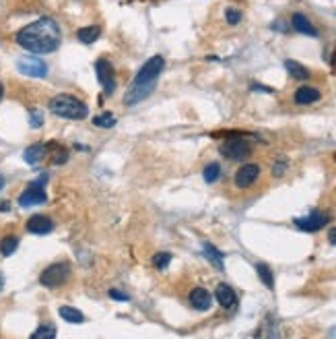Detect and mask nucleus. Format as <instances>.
<instances>
[{"label": "nucleus", "mask_w": 336, "mask_h": 339, "mask_svg": "<svg viewBox=\"0 0 336 339\" xmlns=\"http://www.w3.org/2000/svg\"><path fill=\"white\" fill-rule=\"evenodd\" d=\"M153 91H155V83H149V85H132V87L126 91V95H124V104L132 108V106L140 104L142 100H147Z\"/></svg>", "instance_id": "nucleus-11"}, {"label": "nucleus", "mask_w": 336, "mask_h": 339, "mask_svg": "<svg viewBox=\"0 0 336 339\" xmlns=\"http://www.w3.org/2000/svg\"><path fill=\"white\" fill-rule=\"evenodd\" d=\"M328 221H330V217H328L326 213L314 211V213H309L307 217H297V219H295V225H297L299 230H303V232H318V230H322Z\"/></svg>", "instance_id": "nucleus-9"}, {"label": "nucleus", "mask_w": 336, "mask_h": 339, "mask_svg": "<svg viewBox=\"0 0 336 339\" xmlns=\"http://www.w3.org/2000/svg\"><path fill=\"white\" fill-rule=\"evenodd\" d=\"M70 277V265L68 263H54L47 269H43V273L39 275V283L43 287H60L62 283H66V279Z\"/></svg>", "instance_id": "nucleus-4"}, {"label": "nucleus", "mask_w": 336, "mask_h": 339, "mask_svg": "<svg viewBox=\"0 0 336 339\" xmlns=\"http://www.w3.org/2000/svg\"><path fill=\"white\" fill-rule=\"evenodd\" d=\"M334 160H336V155H334Z\"/></svg>", "instance_id": "nucleus-39"}, {"label": "nucleus", "mask_w": 336, "mask_h": 339, "mask_svg": "<svg viewBox=\"0 0 336 339\" xmlns=\"http://www.w3.org/2000/svg\"><path fill=\"white\" fill-rule=\"evenodd\" d=\"M225 19H227V23H229V25H237V23L242 21V13H239V11H235V9H227Z\"/></svg>", "instance_id": "nucleus-29"}, {"label": "nucleus", "mask_w": 336, "mask_h": 339, "mask_svg": "<svg viewBox=\"0 0 336 339\" xmlns=\"http://www.w3.org/2000/svg\"><path fill=\"white\" fill-rule=\"evenodd\" d=\"M66 160H68V151H64V149H60L58 151V155H56L52 162L56 164V166H58V164H66Z\"/></svg>", "instance_id": "nucleus-31"}, {"label": "nucleus", "mask_w": 336, "mask_h": 339, "mask_svg": "<svg viewBox=\"0 0 336 339\" xmlns=\"http://www.w3.org/2000/svg\"><path fill=\"white\" fill-rule=\"evenodd\" d=\"M190 304H192V308H196L200 312L208 310L212 306V296H210L208 289H204V287H194L190 292Z\"/></svg>", "instance_id": "nucleus-12"}, {"label": "nucleus", "mask_w": 336, "mask_h": 339, "mask_svg": "<svg viewBox=\"0 0 336 339\" xmlns=\"http://www.w3.org/2000/svg\"><path fill=\"white\" fill-rule=\"evenodd\" d=\"M93 124L99 126V128H111V126H116V116L111 114V112H105V114H99L93 118Z\"/></svg>", "instance_id": "nucleus-24"}, {"label": "nucleus", "mask_w": 336, "mask_h": 339, "mask_svg": "<svg viewBox=\"0 0 336 339\" xmlns=\"http://www.w3.org/2000/svg\"><path fill=\"white\" fill-rule=\"evenodd\" d=\"M17 69L19 73L27 75V77H35V79H43L47 75V64L37 58V56H25L17 62Z\"/></svg>", "instance_id": "nucleus-7"}, {"label": "nucleus", "mask_w": 336, "mask_h": 339, "mask_svg": "<svg viewBox=\"0 0 336 339\" xmlns=\"http://www.w3.org/2000/svg\"><path fill=\"white\" fill-rule=\"evenodd\" d=\"M60 41H62L60 25L52 17H41L25 25L17 33V43L33 54H50L54 50H58Z\"/></svg>", "instance_id": "nucleus-1"}, {"label": "nucleus", "mask_w": 336, "mask_h": 339, "mask_svg": "<svg viewBox=\"0 0 336 339\" xmlns=\"http://www.w3.org/2000/svg\"><path fill=\"white\" fill-rule=\"evenodd\" d=\"M204 255H206V259H208L219 271H223V253H219L212 244H208V242H206V244H204Z\"/></svg>", "instance_id": "nucleus-23"}, {"label": "nucleus", "mask_w": 336, "mask_h": 339, "mask_svg": "<svg viewBox=\"0 0 336 339\" xmlns=\"http://www.w3.org/2000/svg\"><path fill=\"white\" fill-rule=\"evenodd\" d=\"M221 153L225 155L227 160L237 162V160H244V157H248L252 153V145L244 137H231V139H227L225 143L221 145Z\"/></svg>", "instance_id": "nucleus-6"}, {"label": "nucleus", "mask_w": 336, "mask_h": 339, "mask_svg": "<svg viewBox=\"0 0 336 339\" xmlns=\"http://www.w3.org/2000/svg\"><path fill=\"white\" fill-rule=\"evenodd\" d=\"M101 35V29L97 25H87V27H81L77 31V37L83 41V43H93L97 41V37Z\"/></svg>", "instance_id": "nucleus-18"}, {"label": "nucleus", "mask_w": 336, "mask_h": 339, "mask_svg": "<svg viewBox=\"0 0 336 339\" xmlns=\"http://www.w3.org/2000/svg\"><path fill=\"white\" fill-rule=\"evenodd\" d=\"M285 170H287V160H283V162H276L274 166H272V176H283L285 174Z\"/></svg>", "instance_id": "nucleus-30"}, {"label": "nucleus", "mask_w": 336, "mask_h": 339, "mask_svg": "<svg viewBox=\"0 0 336 339\" xmlns=\"http://www.w3.org/2000/svg\"><path fill=\"white\" fill-rule=\"evenodd\" d=\"M328 242L332 246H336V228H332L330 232H328Z\"/></svg>", "instance_id": "nucleus-33"}, {"label": "nucleus", "mask_w": 336, "mask_h": 339, "mask_svg": "<svg viewBox=\"0 0 336 339\" xmlns=\"http://www.w3.org/2000/svg\"><path fill=\"white\" fill-rule=\"evenodd\" d=\"M0 211H9V203H3V205H0Z\"/></svg>", "instance_id": "nucleus-35"}, {"label": "nucleus", "mask_w": 336, "mask_h": 339, "mask_svg": "<svg viewBox=\"0 0 336 339\" xmlns=\"http://www.w3.org/2000/svg\"><path fill=\"white\" fill-rule=\"evenodd\" d=\"M260 176V166L258 164H246L235 172V186L237 188H248L252 186Z\"/></svg>", "instance_id": "nucleus-10"}, {"label": "nucleus", "mask_w": 336, "mask_h": 339, "mask_svg": "<svg viewBox=\"0 0 336 339\" xmlns=\"http://www.w3.org/2000/svg\"><path fill=\"white\" fill-rule=\"evenodd\" d=\"M45 151H47V147H45V145H41V143H35V145H31V147H27V149H25V153H23V160H25L27 164L35 166L37 162H41V160L45 157Z\"/></svg>", "instance_id": "nucleus-17"}, {"label": "nucleus", "mask_w": 336, "mask_h": 339, "mask_svg": "<svg viewBox=\"0 0 336 339\" xmlns=\"http://www.w3.org/2000/svg\"><path fill=\"white\" fill-rule=\"evenodd\" d=\"M19 246V238L17 236H7L0 240V253H3V257H11Z\"/></svg>", "instance_id": "nucleus-22"}, {"label": "nucleus", "mask_w": 336, "mask_h": 339, "mask_svg": "<svg viewBox=\"0 0 336 339\" xmlns=\"http://www.w3.org/2000/svg\"><path fill=\"white\" fill-rule=\"evenodd\" d=\"M214 298H217V302H219L223 308H233L235 302H237L235 292L231 289V285H227V283H219V285H217V289H214Z\"/></svg>", "instance_id": "nucleus-13"}, {"label": "nucleus", "mask_w": 336, "mask_h": 339, "mask_svg": "<svg viewBox=\"0 0 336 339\" xmlns=\"http://www.w3.org/2000/svg\"><path fill=\"white\" fill-rule=\"evenodd\" d=\"M54 230V221L47 215H33L27 221V232L31 234H50Z\"/></svg>", "instance_id": "nucleus-15"}, {"label": "nucleus", "mask_w": 336, "mask_h": 339, "mask_svg": "<svg viewBox=\"0 0 336 339\" xmlns=\"http://www.w3.org/2000/svg\"><path fill=\"white\" fill-rule=\"evenodd\" d=\"M291 25H293V29H295V31H299V33H303V35L318 37V29H316V27L311 25V21H309L305 15H301V13H295V15H293Z\"/></svg>", "instance_id": "nucleus-16"}, {"label": "nucleus", "mask_w": 336, "mask_h": 339, "mask_svg": "<svg viewBox=\"0 0 336 339\" xmlns=\"http://www.w3.org/2000/svg\"><path fill=\"white\" fill-rule=\"evenodd\" d=\"M285 69L289 71V75H291L293 79H299V81L309 79V71H307L303 64L295 62V60H285Z\"/></svg>", "instance_id": "nucleus-19"}, {"label": "nucleus", "mask_w": 336, "mask_h": 339, "mask_svg": "<svg viewBox=\"0 0 336 339\" xmlns=\"http://www.w3.org/2000/svg\"><path fill=\"white\" fill-rule=\"evenodd\" d=\"M45 180H47V176H45V174H41L37 180H33V182H29V184H27V188H25V190L21 192V195H19V205H21V207L41 205V203H45V201H47L45 188H43Z\"/></svg>", "instance_id": "nucleus-3"}, {"label": "nucleus", "mask_w": 336, "mask_h": 339, "mask_svg": "<svg viewBox=\"0 0 336 339\" xmlns=\"http://www.w3.org/2000/svg\"><path fill=\"white\" fill-rule=\"evenodd\" d=\"M256 273H258V277L262 279V283H264L268 289H274V275H272V271H270L268 265L258 263V265H256Z\"/></svg>", "instance_id": "nucleus-21"}, {"label": "nucleus", "mask_w": 336, "mask_h": 339, "mask_svg": "<svg viewBox=\"0 0 336 339\" xmlns=\"http://www.w3.org/2000/svg\"><path fill=\"white\" fill-rule=\"evenodd\" d=\"M3 95H5V87H3V83H0V100H3Z\"/></svg>", "instance_id": "nucleus-36"}, {"label": "nucleus", "mask_w": 336, "mask_h": 339, "mask_svg": "<svg viewBox=\"0 0 336 339\" xmlns=\"http://www.w3.org/2000/svg\"><path fill=\"white\" fill-rule=\"evenodd\" d=\"M109 296L116 298V300H122V302H128V296L122 294V292H118V289H109Z\"/></svg>", "instance_id": "nucleus-32"}, {"label": "nucleus", "mask_w": 336, "mask_h": 339, "mask_svg": "<svg viewBox=\"0 0 336 339\" xmlns=\"http://www.w3.org/2000/svg\"><path fill=\"white\" fill-rule=\"evenodd\" d=\"M252 89H254V91H264V93H272V89H270V87H264V85H258V83H254V85H252Z\"/></svg>", "instance_id": "nucleus-34"}, {"label": "nucleus", "mask_w": 336, "mask_h": 339, "mask_svg": "<svg viewBox=\"0 0 336 339\" xmlns=\"http://www.w3.org/2000/svg\"><path fill=\"white\" fill-rule=\"evenodd\" d=\"M3 285H5V277H3V273H0V289H3Z\"/></svg>", "instance_id": "nucleus-37"}, {"label": "nucleus", "mask_w": 336, "mask_h": 339, "mask_svg": "<svg viewBox=\"0 0 336 339\" xmlns=\"http://www.w3.org/2000/svg\"><path fill=\"white\" fill-rule=\"evenodd\" d=\"M29 124H31V128H39L43 124V114L39 110H31L29 112Z\"/></svg>", "instance_id": "nucleus-28"}, {"label": "nucleus", "mask_w": 336, "mask_h": 339, "mask_svg": "<svg viewBox=\"0 0 336 339\" xmlns=\"http://www.w3.org/2000/svg\"><path fill=\"white\" fill-rule=\"evenodd\" d=\"M293 100H295L297 106H309V104H316L320 100V91L316 87H311V85H303V87H299L295 91Z\"/></svg>", "instance_id": "nucleus-14"}, {"label": "nucleus", "mask_w": 336, "mask_h": 339, "mask_svg": "<svg viewBox=\"0 0 336 339\" xmlns=\"http://www.w3.org/2000/svg\"><path fill=\"white\" fill-rule=\"evenodd\" d=\"M29 339H56V329L50 325H41L33 331V335Z\"/></svg>", "instance_id": "nucleus-25"}, {"label": "nucleus", "mask_w": 336, "mask_h": 339, "mask_svg": "<svg viewBox=\"0 0 336 339\" xmlns=\"http://www.w3.org/2000/svg\"><path fill=\"white\" fill-rule=\"evenodd\" d=\"M202 176H204V180H206L208 184L217 182V180H219V176H221V166H219V164H208V166L204 168Z\"/></svg>", "instance_id": "nucleus-26"}, {"label": "nucleus", "mask_w": 336, "mask_h": 339, "mask_svg": "<svg viewBox=\"0 0 336 339\" xmlns=\"http://www.w3.org/2000/svg\"><path fill=\"white\" fill-rule=\"evenodd\" d=\"M170 263H172V255L170 253H157L153 257V267L159 269V271L167 269V265H170Z\"/></svg>", "instance_id": "nucleus-27"}, {"label": "nucleus", "mask_w": 336, "mask_h": 339, "mask_svg": "<svg viewBox=\"0 0 336 339\" xmlns=\"http://www.w3.org/2000/svg\"><path fill=\"white\" fill-rule=\"evenodd\" d=\"M95 73H97V79L99 83L103 85V91L107 95H111L116 91V79H114V69H111V64L105 60V58H99L95 62Z\"/></svg>", "instance_id": "nucleus-8"}, {"label": "nucleus", "mask_w": 336, "mask_h": 339, "mask_svg": "<svg viewBox=\"0 0 336 339\" xmlns=\"http://www.w3.org/2000/svg\"><path fill=\"white\" fill-rule=\"evenodd\" d=\"M50 110H52V114L60 116V118H68V120H83L89 116L87 104H83L81 100H77L75 95H68V93H60L56 98H52Z\"/></svg>", "instance_id": "nucleus-2"}, {"label": "nucleus", "mask_w": 336, "mask_h": 339, "mask_svg": "<svg viewBox=\"0 0 336 339\" xmlns=\"http://www.w3.org/2000/svg\"><path fill=\"white\" fill-rule=\"evenodd\" d=\"M60 317L66 321V323H77V325H81V323H85V314L81 312V310H77V308H73V306H60Z\"/></svg>", "instance_id": "nucleus-20"}, {"label": "nucleus", "mask_w": 336, "mask_h": 339, "mask_svg": "<svg viewBox=\"0 0 336 339\" xmlns=\"http://www.w3.org/2000/svg\"><path fill=\"white\" fill-rule=\"evenodd\" d=\"M3 186H5V176H0V190H3Z\"/></svg>", "instance_id": "nucleus-38"}, {"label": "nucleus", "mask_w": 336, "mask_h": 339, "mask_svg": "<svg viewBox=\"0 0 336 339\" xmlns=\"http://www.w3.org/2000/svg\"><path fill=\"white\" fill-rule=\"evenodd\" d=\"M163 66H165L163 56L155 54L153 58H149V60L140 66V71L136 73V77H134V83H132V85H149V83H155V79L161 75Z\"/></svg>", "instance_id": "nucleus-5"}]
</instances>
